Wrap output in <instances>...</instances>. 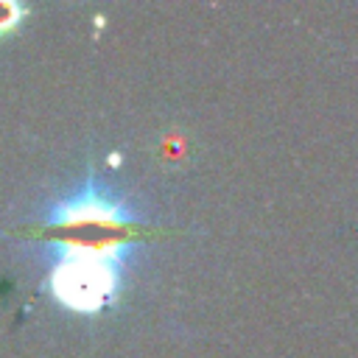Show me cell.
<instances>
[{
	"label": "cell",
	"mask_w": 358,
	"mask_h": 358,
	"mask_svg": "<svg viewBox=\"0 0 358 358\" xmlns=\"http://www.w3.org/2000/svg\"><path fill=\"white\" fill-rule=\"evenodd\" d=\"M129 221V210L92 185L48 210L45 227L53 232L48 243L53 255L50 285L64 305L95 310L109 299L117 285V260L126 249Z\"/></svg>",
	"instance_id": "6da1fadb"
},
{
	"label": "cell",
	"mask_w": 358,
	"mask_h": 358,
	"mask_svg": "<svg viewBox=\"0 0 358 358\" xmlns=\"http://www.w3.org/2000/svg\"><path fill=\"white\" fill-rule=\"evenodd\" d=\"M14 22H17V8L0 3V31H3V28H11Z\"/></svg>",
	"instance_id": "7a4b0ae2"
}]
</instances>
